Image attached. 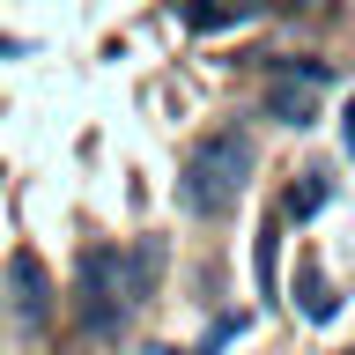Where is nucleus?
Segmentation results:
<instances>
[{
  "mask_svg": "<svg viewBox=\"0 0 355 355\" xmlns=\"http://www.w3.org/2000/svg\"><path fill=\"white\" fill-rule=\"evenodd\" d=\"M296 296H304V318H318V326H326L333 311H340V296L326 288V274H318V259H304V266H296Z\"/></svg>",
  "mask_w": 355,
  "mask_h": 355,
  "instance_id": "obj_7",
  "label": "nucleus"
},
{
  "mask_svg": "<svg viewBox=\"0 0 355 355\" xmlns=\"http://www.w3.org/2000/svg\"><path fill=\"white\" fill-rule=\"evenodd\" d=\"M244 185H252V141H244L237 126L200 133L193 148H185V163H178V207H185V215H200V222L230 215Z\"/></svg>",
  "mask_w": 355,
  "mask_h": 355,
  "instance_id": "obj_1",
  "label": "nucleus"
},
{
  "mask_svg": "<svg viewBox=\"0 0 355 355\" xmlns=\"http://www.w3.org/2000/svg\"><path fill=\"white\" fill-rule=\"evenodd\" d=\"M252 15H259V0H185V30H230Z\"/></svg>",
  "mask_w": 355,
  "mask_h": 355,
  "instance_id": "obj_6",
  "label": "nucleus"
},
{
  "mask_svg": "<svg viewBox=\"0 0 355 355\" xmlns=\"http://www.w3.org/2000/svg\"><path fill=\"white\" fill-rule=\"evenodd\" d=\"M274 67H282V82H311V89H326V82H333V67H326V60H274Z\"/></svg>",
  "mask_w": 355,
  "mask_h": 355,
  "instance_id": "obj_9",
  "label": "nucleus"
},
{
  "mask_svg": "<svg viewBox=\"0 0 355 355\" xmlns=\"http://www.w3.org/2000/svg\"><path fill=\"white\" fill-rule=\"evenodd\" d=\"M8 52H22V37H0V60H8Z\"/></svg>",
  "mask_w": 355,
  "mask_h": 355,
  "instance_id": "obj_12",
  "label": "nucleus"
},
{
  "mask_svg": "<svg viewBox=\"0 0 355 355\" xmlns=\"http://www.w3.org/2000/svg\"><path fill=\"white\" fill-rule=\"evenodd\" d=\"M155 274H163V237H141L126 259H119V304L141 311V304L155 296Z\"/></svg>",
  "mask_w": 355,
  "mask_h": 355,
  "instance_id": "obj_4",
  "label": "nucleus"
},
{
  "mask_svg": "<svg viewBox=\"0 0 355 355\" xmlns=\"http://www.w3.org/2000/svg\"><path fill=\"white\" fill-rule=\"evenodd\" d=\"M274 266H282V230H259V288L274 296Z\"/></svg>",
  "mask_w": 355,
  "mask_h": 355,
  "instance_id": "obj_10",
  "label": "nucleus"
},
{
  "mask_svg": "<svg viewBox=\"0 0 355 355\" xmlns=\"http://www.w3.org/2000/svg\"><path fill=\"white\" fill-rule=\"evenodd\" d=\"M266 119L304 133L311 119H318V96H311V82H274V89H266Z\"/></svg>",
  "mask_w": 355,
  "mask_h": 355,
  "instance_id": "obj_5",
  "label": "nucleus"
},
{
  "mask_svg": "<svg viewBox=\"0 0 355 355\" xmlns=\"http://www.w3.org/2000/svg\"><path fill=\"white\" fill-rule=\"evenodd\" d=\"M8 311L22 326H44L52 318V274H44L37 252H8Z\"/></svg>",
  "mask_w": 355,
  "mask_h": 355,
  "instance_id": "obj_3",
  "label": "nucleus"
},
{
  "mask_svg": "<svg viewBox=\"0 0 355 355\" xmlns=\"http://www.w3.org/2000/svg\"><path fill=\"white\" fill-rule=\"evenodd\" d=\"M74 311H82L89 333H119V252L111 244H89L82 266H74Z\"/></svg>",
  "mask_w": 355,
  "mask_h": 355,
  "instance_id": "obj_2",
  "label": "nucleus"
},
{
  "mask_svg": "<svg viewBox=\"0 0 355 355\" xmlns=\"http://www.w3.org/2000/svg\"><path fill=\"white\" fill-rule=\"evenodd\" d=\"M340 141H348V155H355V96H348V111H340Z\"/></svg>",
  "mask_w": 355,
  "mask_h": 355,
  "instance_id": "obj_11",
  "label": "nucleus"
},
{
  "mask_svg": "<svg viewBox=\"0 0 355 355\" xmlns=\"http://www.w3.org/2000/svg\"><path fill=\"white\" fill-rule=\"evenodd\" d=\"M318 207H326V178L311 171L304 185H288V200H282V215H288V222H311V215H318Z\"/></svg>",
  "mask_w": 355,
  "mask_h": 355,
  "instance_id": "obj_8",
  "label": "nucleus"
}]
</instances>
